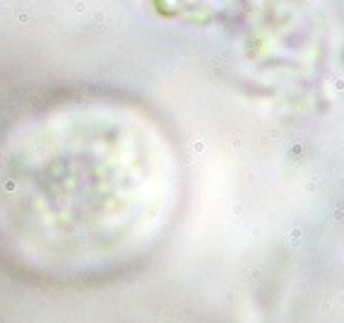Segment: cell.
<instances>
[{
  "instance_id": "cell-1",
  "label": "cell",
  "mask_w": 344,
  "mask_h": 323,
  "mask_svg": "<svg viewBox=\"0 0 344 323\" xmlns=\"http://www.w3.org/2000/svg\"><path fill=\"white\" fill-rule=\"evenodd\" d=\"M164 191L159 137L133 106H41L0 137V256L53 282L99 280L140 253Z\"/></svg>"
}]
</instances>
